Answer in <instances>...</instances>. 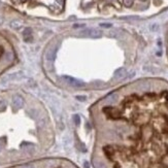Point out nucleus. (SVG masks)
I'll return each mask as SVG.
<instances>
[{
	"instance_id": "9",
	"label": "nucleus",
	"mask_w": 168,
	"mask_h": 168,
	"mask_svg": "<svg viewBox=\"0 0 168 168\" xmlns=\"http://www.w3.org/2000/svg\"><path fill=\"white\" fill-rule=\"evenodd\" d=\"M159 29H160V26H159V24H157V23H154V24H152V25L150 26V30H151V31H153V32L159 31Z\"/></svg>"
},
{
	"instance_id": "5",
	"label": "nucleus",
	"mask_w": 168,
	"mask_h": 168,
	"mask_svg": "<svg viewBox=\"0 0 168 168\" xmlns=\"http://www.w3.org/2000/svg\"><path fill=\"white\" fill-rule=\"evenodd\" d=\"M56 50H57V48H55V47H53V48H51L50 50L47 52V59L49 60V61H53V60L55 59V56H56Z\"/></svg>"
},
{
	"instance_id": "7",
	"label": "nucleus",
	"mask_w": 168,
	"mask_h": 168,
	"mask_svg": "<svg viewBox=\"0 0 168 168\" xmlns=\"http://www.w3.org/2000/svg\"><path fill=\"white\" fill-rule=\"evenodd\" d=\"M24 39L25 41H30L32 39V31L30 28H27V29L24 30Z\"/></svg>"
},
{
	"instance_id": "11",
	"label": "nucleus",
	"mask_w": 168,
	"mask_h": 168,
	"mask_svg": "<svg viewBox=\"0 0 168 168\" xmlns=\"http://www.w3.org/2000/svg\"><path fill=\"white\" fill-rule=\"evenodd\" d=\"M100 26H102V27H105V28H109L111 27V24H100Z\"/></svg>"
},
{
	"instance_id": "4",
	"label": "nucleus",
	"mask_w": 168,
	"mask_h": 168,
	"mask_svg": "<svg viewBox=\"0 0 168 168\" xmlns=\"http://www.w3.org/2000/svg\"><path fill=\"white\" fill-rule=\"evenodd\" d=\"M23 104H24V99L21 97V96L17 95L12 98V105H14L16 108H20V107L23 106Z\"/></svg>"
},
{
	"instance_id": "8",
	"label": "nucleus",
	"mask_w": 168,
	"mask_h": 168,
	"mask_svg": "<svg viewBox=\"0 0 168 168\" xmlns=\"http://www.w3.org/2000/svg\"><path fill=\"white\" fill-rule=\"evenodd\" d=\"M10 27L14 28V29H20L22 27V23L19 22V21H14V22L10 23Z\"/></svg>"
},
{
	"instance_id": "13",
	"label": "nucleus",
	"mask_w": 168,
	"mask_h": 168,
	"mask_svg": "<svg viewBox=\"0 0 168 168\" xmlns=\"http://www.w3.org/2000/svg\"><path fill=\"white\" fill-rule=\"evenodd\" d=\"M0 151H1V146H0Z\"/></svg>"
},
{
	"instance_id": "12",
	"label": "nucleus",
	"mask_w": 168,
	"mask_h": 168,
	"mask_svg": "<svg viewBox=\"0 0 168 168\" xmlns=\"http://www.w3.org/2000/svg\"><path fill=\"white\" fill-rule=\"evenodd\" d=\"M23 168H34V167H33L32 165H26V166H24Z\"/></svg>"
},
{
	"instance_id": "3",
	"label": "nucleus",
	"mask_w": 168,
	"mask_h": 168,
	"mask_svg": "<svg viewBox=\"0 0 168 168\" xmlns=\"http://www.w3.org/2000/svg\"><path fill=\"white\" fill-rule=\"evenodd\" d=\"M64 78H65V81L67 83H68L69 85H71L72 87H76V88H81V87L84 86V82H82V81L80 80H76V78H74V77H70V76H64Z\"/></svg>"
},
{
	"instance_id": "10",
	"label": "nucleus",
	"mask_w": 168,
	"mask_h": 168,
	"mask_svg": "<svg viewBox=\"0 0 168 168\" xmlns=\"http://www.w3.org/2000/svg\"><path fill=\"white\" fill-rule=\"evenodd\" d=\"M117 98H118V95H117V94H112V95H110L108 97V100H109V101H112V102H114V101H116V100H117Z\"/></svg>"
},
{
	"instance_id": "1",
	"label": "nucleus",
	"mask_w": 168,
	"mask_h": 168,
	"mask_svg": "<svg viewBox=\"0 0 168 168\" xmlns=\"http://www.w3.org/2000/svg\"><path fill=\"white\" fill-rule=\"evenodd\" d=\"M80 35L85 37H90V38H100L102 36V31L99 29H94V28H90V29H85L80 32Z\"/></svg>"
},
{
	"instance_id": "2",
	"label": "nucleus",
	"mask_w": 168,
	"mask_h": 168,
	"mask_svg": "<svg viewBox=\"0 0 168 168\" xmlns=\"http://www.w3.org/2000/svg\"><path fill=\"white\" fill-rule=\"evenodd\" d=\"M24 73L22 71H18V72H15V73H10V74H7L5 77H3V80L1 81V84H4V83H8V82H12V81H17V80H20L21 77H24Z\"/></svg>"
},
{
	"instance_id": "6",
	"label": "nucleus",
	"mask_w": 168,
	"mask_h": 168,
	"mask_svg": "<svg viewBox=\"0 0 168 168\" xmlns=\"http://www.w3.org/2000/svg\"><path fill=\"white\" fill-rule=\"evenodd\" d=\"M126 75H127V71H126L125 68H119L118 70H116L114 76L116 78H124Z\"/></svg>"
}]
</instances>
